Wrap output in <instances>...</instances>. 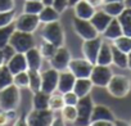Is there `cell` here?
<instances>
[{"mask_svg":"<svg viewBox=\"0 0 131 126\" xmlns=\"http://www.w3.org/2000/svg\"><path fill=\"white\" fill-rule=\"evenodd\" d=\"M40 36L42 40L51 43L57 48L64 45V28L59 21L45 23L40 31Z\"/></svg>","mask_w":131,"mask_h":126,"instance_id":"cell-1","label":"cell"},{"mask_svg":"<svg viewBox=\"0 0 131 126\" xmlns=\"http://www.w3.org/2000/svg\"><path fill=\"white\" fill-rule=\"evenodd\" d=\"M21 89H18L14 84L0 90V109L9 111L17 109L21 104Z\"/></svg>","mask_w":131,"mask_h":126,"instance_id":"cell-2","label":"cell"},{"mask_svg":"<svg viewBox=\"0 0 131 126\" xmlns=\"http://www.w3.org/2000/svg\"><path fill=\"white\" fill-rule=\"evenodd\" d=\"M94 100L91 98V95H86L79 99L77 104H76V109H77V118L75 121V126H89L90 125V120H91V113L94 109Z\"/></svg>","mask_w":131,"mask_h":126,"instance_id":"cell-3","label":"cell"},{"mask_svg":"<svg viewBox=\"0 0 131 126\" xmlns=\"http://www.w3.org/2000/svg\"><path fill=\"white\" fill-rule=\"evenodd\" d=\"M107 90L114 98H125L131 90V80L125 75H113Z\"/></svg>","mask_w":131,"mask_h":126,"instance_id":"cell-4","label":"cell"},{"mask_svg":"<svg viewBox=\"0 0 131 126\" xmlns=\"http://www.w3.org/2000/svg\"><path fill=\"white\" fill-rule=\"evenodd\" d=\"M9 45H12L17 53H26L27 50L35 46L34 34L14 30V32L12 34L9 39Z\"/></svg>","mask_w":131,"mask_h":126,"instance_id":"cell-5","label":"cell"},{"mask_svg":"<svg viewBox=\"0 0 131 126\" xmlns=\"http://www.w3.org/2000/svg\"><path fill=\"white\" fill-rule=\"evenodd\" d=\"M54 118V112L50 109H31L26 114L28 126H50Z\"/></svg>","mask_w":131,"mask_h":126,"instance_id":"cell-6","label":"cell"},{"mask_svg":"<svg viewBox=\"0 0 131 126\" xmlns=\"http://www.w3.org/2000/svg\"><path fill=\"white\" fill-rule=\"evenodd\" d=\"M72 27L75 32L82 39V40H91L98 37L100 34L95 30L93 23L88 19H80L77 17H73L72 19Z\"/></svg>","mask_w":131,"mask_h":126,"instance_id":"cell-7","label":"cell"},{"mask_svg":"<svg viewBox=\"0 0 131 126\" xmlns=\"http://www.w3.org/2000/svg\"><path fill=\"white\" fill-rule=\"evenodd\" d=\"M40 26V19L39 16L36 14H28V13H22L16 17L14 19V27L16 30L23 31V32H30L34 34Z\"/></svg>","mask_w":131,"mask_h":126,"instance_id":"cell-8","label":"cell"},{"mask_svg":"<svg viewBox=\"0 0 131 126\" xmlns=\"http://www.w3.org/2000/svg\"><path fill=\"white\" fill-rule=\"evenodd\" d=\"M113 76V72L109 66H102V65H94L93 71L90 74V80L94 86L98 88H107L108 82L111 81Z\"/></svg>","mask_w":131,"mask_h":126,"instance_id":"cell-9","label":"cell"},{"mask_svg":"<svg viewBox=\"0 0 131 126\" xmlns=\"http://www.w3.org/2000/svg\"><path fill=\"white\" fill-rule=\"evenodd\" d=\"M71 59H72V57H71L70 50L63 45V46L57 48L54 55L48 60H49V65H50L51 68H54L57 71H63V70L68 68V65H70Z\"/></svg>","mask_w":131,"mask_h":126,"instance_id":"cell-10","label":"cell"},{"mask_svg":"<svg viewBox=\"0 0 131 126\" xmlns=\"http://www.w3.org/2000/svg\"><path fill=\"white\" fill-rule=\"evenodd\" d=\"M94 65L91 62H89L88 59L82 58H75L70 60L68 65V70L76 76V79H85V77H90V74L93 71Z\"/></svg>","mask_w":131,"mask_h":126,"instance_id":"cell-11","label":"cell"},{"mask_svg":"<svg viewBox=\"0 0 131 126\" xmlns=\"http://www.w3.org/2000/svg\"><path fill=\"white\" fill-rule=\"evenodd\" d=\"M102 43H103V39L100 36H98L95 39H91V40H84L82 45H81L82 57L85 59H88L89 62H91L93 65H95L99 49L102 46Z\"/></svg>","mask_w":131,"mask_h":126,"instance_id":"cell-12","label":"cell"},{"mask_svg":"<svg viewBox=\"0 0 131 126\" xmlns=\"http://www.w3.org/2000/svg\"><path fill=\"white\" fill-rule=\"evenodd\" d=\"M58 77H59V71L51 67L42 71L41 72V90L49 94L54 93L58 86Z\"/></svg>","mask_w":131,"mask_h":126,"instance_id":"cell-13","label":"cell"},{"mask_svg":"<svg viewBox=\"0 0 131 126\" xmlns=\"http://www.w3.org/2000/svg\"><path fill=\"white\" fill-rule=\"evenodd\" d=\"M75 81H76V76H75L68 68H67V70H63V71H59L57 90H58L60 94L67 93V91H71V90L73 89Z\"/></svg>","mask_w":131,"mask_h":126,"instance_id":"cell-14","label":"cell"},{"mask_svg":"<svg viewBox=\"0 0 131 126\" xmlns=\"http://www.w3.org/2000/svg\"><path fill=\"white\" fill-rule=\"evenodd\" d=\"M7 67L10 71L12 75L19 74L22 71H27L28 66H27V60H26V55L25 53H16L7 63Z\"/></svg>","mask_w":131,"mask_h":126,"instance_id":"cell-15","label":"cell"},{"mask_svg":"<svg viewBox=\"0 0 131 126\" xmlns=\"http://www.w3.org/2000/svg\"><path fill=\"white\" fill-rule=\"evenodd\" d=\"M114 120H116V116L109 107H107L104 104H95L94 106L90 122H95V121H111V122H113Z\"/></svg>","mask_w":131,"mask_h":126,"instance_id":"cell-16","label":"cell"},{"mask_svg":"<svg viewBox=\"0 0 131 126\" xmlns=\"http://www.w3.org/2000/svg\"><path fill=\"white\" fill-rule=\"evenodd\" d=\"M72 8H73L75 17H77L80 19H88V21L91 19V17L94 16V13L96 10L91 4H89L86 2V0H80V2L77 4H75Z\"/></svg>","mask_w":131,"mask_h":126,"instance_id":"cell-17","label":"cell"},{"mask_svg":"<svg viewBox=\"0 0 131 126\" xmlns=\"http://www.w3.org/2000/svg\"><path fill=\"white\" fill-rule=\"evenodd\" d=\"M112 21V17L109 14H107L103 9H96L94 16L91 17L90 22L93 23V26L95 27V30L102 35L103 31L107 28V26L109 25V22Z\"/></svg>","mask_w":131,"mask_h":126,"instance_id":"cell-18","label":"cell"},{"mask_svg":"<svg viewBox=\"0 0 131 126\" xmlns=\"http://www.w3.org/2000/svg\"><path fill=\"white\" fill-rule=\"evenodd\" d=\"M95 65H102V66H111L112 65V44H111V41L103 39V43H102V46L99 49Z\"/></svg>","mask_w":131,"mask_h":126,"instance_id":"cell-19","label":"cell"},{"mask_svg":"<svg viewBox=\"0 0 131 126\" xmlns=\"http://www.w3.org/2000/svg\"><path fill=\"white\" fill-rule=\"evenodd\" d=\"M26 55V60H27V66H28V70H37L40 71L41 70V66H42V55L39 50V48L34 46L31 48L30 50H27L25 53Z\"/></svg>","mask_w":131,"mask_h":126,"instance_id":"cell-20","label":"cell"},{"mask_svg":"<svg viewBox=\"0 0 131 126\" xmlns=\"http://www.w3.org/2000/svg\"><path fill=\"white\" fill-rule=\"evenodd\" d=\"M121 35H123V34H122V27H121L118 18H112V21L109 22V25L107 26V28L102 34L103 39L108 40V41H113L117 37H119Z\"/></svg>","mask_w":131,"mask_h":126,"instance_id":"cell-21","label":"cell"},{"mask_svg":"<svg viewBox=\"0 0 131 126\" xmlns=\"http://www.w3.org/2000/svg\"><path fill=\"white\" fill-rule=\"evenodd\" d=\"M93 82L90 80V77H85V79H76L75 81V85H73V91L77 94L79 98H82V97H86L91 93L93 90Z\"/></svg>","mask_w":131,"mask_h":126,"instance_id":"cell-22","label":"cell"},{"mask_svg":"<svg viewBox=\"0 0 131 126\" xmlns=\"http://www.w3.org/2000/svg\"><path fill=\"white\" fill-rule=\"evenodd\" d=\"M59 18H60V13L53 5H45L42 10L39 13V19H40V23L42 25L59 21Z\"/></svg>","mask_w":131,"mask_h":126,"instance_id":"cell-23","label":"cell"},{"mask_svg":"<svg viewBox=\"0 0 131 126\" xmlns=\"http://www.w3.org/2000/svg\"><path fill=\"white\" fill-rule=\"evenodd\" d=\"M49 98L50 94L42 90L34 93L32 98V108L34 109H49Z\"/></svg>","mask_w":131,"mask_h":126,"instance_id":"cell-24","label":"cell"},{"mask_svg":"<svg viewBox=\"0 0 131 126\" xmlns=\"http://www.w3.org/2000/svg\"><path fill=\"white\" fill-rule=\"evenodd\" d=\"M112 65H114L116 67L122 68V70H127V65H128L127 54L121 51L119 49H117L113 44H112Z\"/></svg>","mask_w":131,"mask_h":126,"instance_id":"cell-25","label":"cell"},{"mask_svg":"<svg viewBox=\"0 0 131 126\" xmlns=\"http://www.w3.org/2000/svg\"><path fill=\"white\" fill-rule=\"evenodd\" d=\"M125 3L123 2H112V3H104L102 9L109 14L112 18H117L123 10H125Z\"/></svg>","mask_w":131,"mask_h":126,"instance_id":"cell-26","label":"cell"},{"mask_svg":"<svg viewBox=\"0 0 131 126\" xmlns=\"http://www.w3.org/2000/svg\"><path fill=\"white\" fill-rule=\"evenodd\" d=\"M28 72V89L31 93L41 90V72L37 70H27Z\"/></svg>","mask_w":131,"mask_h":126,"instance_id":"cell-27","label":"cell"},{"mask_svg":"<svg viewBox=\"0 0 131 126\" xmlns=\"http://www.w3.org/2000/svg\"><path fill=\"white\" fill-rule=\"evenodd\" d=\"M44 7L45 5L41 0H26L23 4V13L39 16V13L42 10Z\"/></svg>","mask_w":131,"mask_h":126,"instance_id":"cell-28","label":"cell"},{"mask_svg":"<svg viewBox=\"0 0 131 126\" xmlns=\"http://www.w3.org/2000/svg\"><path fill=\"white\" fill-rule=\"evenodd\" d=\"M64 100H63V95L59 93H51L50 98H49V109L53 112H60V109L64 107Z\"/></svg>","mask_w":131,"mask_h":126,"instance_id":"cell-29","label":"cell"},{"mask_svg":"<svg viewBox=\"0 0 131 126\" xmlns=\"http://www.w3.org/2000/svg\"><path fill=\"white\" fill-rule=\"evenodd\" d=\"M117 49H119L121 51L128 54L131 51V37L126 36V35H121L119 37H117L116 40L111 41Z\"/></svg>","mask_w":131,"mask_h":126,"instance_id":"cell-30","label":"cell"},{"mask_svg":"<svg viewBox=\"0 0 131 126\" xmlns=\"http://www.w3.org/2000/svg\"><path fill=\"white\" fill-rule=\"evenodd\" d=\"M60 116L66 122L70 123H75L76 118H77V109L76 106H64L60 109Z\"/></svg>","mask_w":131,"mask_h":126,"instance_id":"cell-31","label":"cell"},{"mask_svg":"<svg viewBox=\"0 0 131 126\" xmlns=\"http://www.w3.org/2000/svg\"><path fill=\"white\" fill-rule=\"evenodd\" d=\"M13 84V75L8 70L7 65L0 66V90Z\"/></svg>","mask_w":131,"mask_h":126,"instance_id":"cell-32","label":"cell"},{"mask_svg":"<svg viewBox=\"0 0 131 126\" xmlns=\"http://www.w3.org/2000/svg\"><path fill=\"white\" fill-rule=\"evenodd\" d=\"M14 30H16L14 23H12L9 26L0 27V48H4L5 45L9 44V39H10L12 34L14 32Z\"/></svg>","mask_w":131,"mask_h":126,"instance_id":"cell-33","label":"cell"},{"mask_svg":"<svg viewBox=\"0 0 131 126\" xmlns=\"http://www.w3.org/2000/svg\"><path fill=\"white\" fill-rule=\"evenodd\" d=\"M39 50H40V53H41V55H42L44 59H50V58L54 55V53H55V50H57V46L53 45V44L49 43V41L42 40V43H41L40 46H39Z\"/></svg>","mask_w":131,"mask_h":126,"instance_id":"cell-34","label":"cell"},{"mask_svg":"<svg viewBox=\"0 0 131 126\" xmlns=\"http://www.w3.org/2000/svg\"><path fill=\"white\" fill-rule=\"evenodd\" d=\"M16 17H17V12H16V9L5 10V12H0V27L9 26V25L14 23Z\"/></svg>","mask_w":131,"mask_h":126,"instance_id":"cell-35","label":"cell"},{"mask_svg":"<svg viewBox=\"0 0 131 126\" xmlns=\"http://www.w3.org/2000/svg\"><path fill=\"white\" fill-rule=\"evenodd\" d=\"M13 84L18 89L28 88V72L27 71H22L19 74L13 75Z\"/></svg>","mask_w":131,"mask_h":126,"instance_id":"cell-36","label":"cell"},{"mask_svg":"<svg viewBox=\"0 0 131 126\" xmlns=\"http://www.w3.org/2000/svg\"><path fill=\"white\" fill-rule=\"evenodd\" d=\"M62 95H63V100H64V104L66 106H76L77 102H79V99H80L73 90L67 91V93H63Z\"/></svg>","mask_w":131,"mask_h":126,"instance_id":"cell-37","label":"cell"},{"mask_svg":"<svg viewBox=\"0 0 131 126\" xmlns=\"http://www.w3.org/2000/svg\"><path fill=\"white\" fill-rule=\"evenodd\" d=\"M16 8V0H0V12L12 10Z\"/></svg>","mask_w":131,"mask_h":126,"instance_id":"cell-38","label":"cell"},{"mask_svg":"<svg viewBox=\"0 0 131 126\" xmlns=\"http://www.w3.org/2000/svg\"><path fill=\"white\" fill-rule=\"evenodd\" d=\"M59 13H63L66 9L68 8V0H53L51 4Z\"/></svg>","mask_w":131,"mask_h":126,"instance_id":"cell-39","label":"cell"},{"mask_svg":"<svg viewBox=\"0 0 131 126\" xmlns=\"http://www.w3.org/2000/svg\"><path fill=\"white\" fill-rule=\"evenodd\" d=\"M122 27V34L131 37V21H119Z\"/></svg>","mask_w":131,"mask_h":126,"instance_id":"cell-40","label":"cell"},{"mask_svg":"<svg viewBox=\"0 0 131 126\" xmlns=\"http://www.w3.org/2000/svg\"><path fill=\"white\" fill-rule=\"evenodd\" d=\"M3 51H4V55H5V60H7V62H8V60H9V59H10L16 53H17V51L13 49V46H12V45H9V44H8V45H5V46L3 48Z\"/></svg>","mask_w":131,"mask_h":126,"instance_id":"cell-41","label":"cell"},{"mask_svg":"<svg viewBox=\"0 0 131 126\" xmlns=\"http://www.w3.org/2000/svg\"><path fill=\"white\" fill-rule=\"evenodd\" d=\"M117 18L118 21H131V8H125V10Z\"/></svg>","mask_w":131,"mask_h":126,"instance_id":"cell-42","label":"cell"},{"mask_svg":"<svg viewBox=\"0 0 131 126\" xmlns=\"http://www.w3.org/2000/svg\"><path fill=\"white\" fill-rule=\"evenodd\" d=\"M9 121H10V120H9L7 112L0 109V126H5V125H8Z\"/></svg>","mask_w":131,"mask_h":126,"instance_id":"cell-43","label":"cell"},{"mask_svg":"<svg viewBox=\"0 0 131 126\" xmlns=\"http://www.w3.org/2000/svg\"><path fill=\"white\" fill-rule=\"evenodd\" d=\"M50 126H66V121L62 118V116H55L54 114V118H53V122Z\"/></svg>","mask_w":131,"mask_h":126,"instance_id":"cell-44","label":"cell"},{"mask_svg":"<svg viewBox=\"0 0 131 126\" xmlns=\"http://www.w3.org/2000/svg\"><path fill=\"white\" fill-rule=\"evenodd\" d=\"M13 126H28V125H27L26 116L23 114V116H19V117H17V118L14 120V123H13Z\"/></svg>","mask_w":131,"mask_h":126,"instance_id":"cell-45","label":"cell"},{"mask_svg":"<svg viewBox=\"0 0 131 126\" xmlns=\"http://www.w3.org/2000/svg\"><path fill=\"white\" fill-rule=\"evenodd\" d=\"M89 126H113V122H111V121H95V122H90Z\"/></svg>","mask_w":131,"mask_h":126,"instance_id":"cell-46","label":"cell"},{"mask_svg":"<svg viewBox=\"0 0 131 126\" xmlns=\"http://www.w3.org/2000/svg\"><path fill=\"white\" fill-rule=\"evenodd\" d=\"M86 2H88L89 4H91L95 9L102 8V7H103V4H104V0H86Z\"/></svg>","mask_w":131,"mask_h":126,"instance_id":"cell-47","label":"cell"},{"mask_svg":"<svg viewBox=\"0 0 131 126\" xmlns=\"http://www.w3.org/2000/svg\"><path fill=\"white\" fill-rule=\"evenodd\" d=\"M113 126H131V122H127L125 120H118L116 118L113 121Z\"/></svg>","mask_w":131,"mask_h":126,"instance_id":"cell-48","label":"cell"},{"mask_svg":"<svg viewBox=\"0 0 131 126\" xmlns=\"http://www.w3.org/2000/svg\"><path fill=\"white\" fill-rule=\"evenodd\" d=\"M7 112V114H8V117H9V120L10 121H14L18 116H17V112H16V109H9V111H5Z\"/></svg>","mask_w":131,"mask_h":126,"instance_id":"cell-49","label":"cell"},{"mask_svg":"<svg viewBox=\"0 0 131 126\" xmlns=\"http://www.w3.org/2000/svg\"><path fill=\"white\" fill-rule=\"evenodd\" d=\"M5 63H7V60H5V55H4L3 48H0V66H4Z\"/></svg>","mask_w":131,"mask_h":126,"instance_id":"cell-50","label":"cell"},{"mask_svg":"<svg viewBox=\"0 0 131 126\" xmlns=\"http://www.w3.org/2000/svg\"><path fill=\"white\" fill-rule=\"evenodd\" d=\"M127 58H128V65H127V70L131 71V51L127 54Z\"/></svg>","mask_w":131,"mask_h":126,"instance_id":"cell-51","label":"cell"},{"mask_svg":"<svg viewBox=\"0 0 131 126\" xmlns=\"http://www.w3.org/2000/svg\"><path fill=\"white\" fill-rule=\"evenodd\" d=\"M80 0H68V7H73L75 4H77Z\"/></svg>","mask_w":131,"mask_h":126,"instance_id":"cell-52","label":"cell"},{"mask_svg":"<svg viewBox=\"0 0 131 126\" xmlns=\"http://www.w3.org/2000/svg\"><path fill=\"white\" fill-rule=\"evenodd\" d=\"M44 3V5H51L53 4V0H41Z\"/></svg>","mask_w":131,"mask_h":126,"instance_id":"cell-53","label":"cell"},{"mask_svg":"<svg viewBox=\"0 0 131 126\" xmlns=\"http://www.w3.org/2000/svg\"><path fill=\"white\" fill-rule=\"evenodd\" d=\"M123 3H125V7L126 8H131V0H125Z\"/></svg>","mask_w":131,"mask_h":126,"instance_id":"cell-54","label":"cell"},{"mask_svg":"<svg viewBox=\"0 0 131 126\" xmlns=\"http://www.w3.org/2000/svg\"><path fill=\"white\" fill-rule=\"evenodd\" d=\"M112 2H125V0H104V3H112Z\"/></svg>","mask_w":131,"mask_h":126,"instance_id":"cell-55","label":"cell"}]
</instances>
